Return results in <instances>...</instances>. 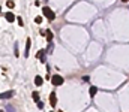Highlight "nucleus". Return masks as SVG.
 <instances>
[{
	"label": "nucleus",
	"mask_w": 129,
	"mask_h": 112,
	"mask_svg": "<svg viewBox=\"0 0 129 112\" xmlns=\"http://www.w3.org/2000/svg\"><path fill=\"white\" fill-rule=\"evenodd\" d=\"M32 99L35 100V103H38V102H39V93H38V91H33V93H32Z\"/></svg>",
	"instance_id": "obj_10"
},
{
	"label": "nucleus",
	"mask_w": 129,
	"mask_h": 112,
	"mask_svg": "<svg viewBox=\"0 0 129 112\" xmlns=\"http://www.w3.org/2000/svg\"><path fill=\"white\" fill-rule=\"evenodd\" d=\"M17 21H18V24H20V26H24V23H23V20H21V18H20V17H18V18H17Z\"/></svg>",
	"instance_id": "obj_15"
},
{
	"label": "nucleus",
	"mask_w": 129,
	"mask_h": 112,
	"mask_svg": "<svg viewBox=\"0 0 129 112\" xmlns=\"http://www.w3.org/2000/svg\"><path fill=\"white\" fill-rule=\"evenodd\" d=\"M59 112H62V111H59Z\"/></svg>",
	"instance_id": "obj_17"
},
{
	"label": "nucleus",
	"mask_w": 129,
	"mask_h": 112,
	"mask_svg": "<svg viewBox=\"0 0 129 112\" xmlns=\"http://www.w3.org/2000/svg\"><path fill=\"white\" fill-rule=\"evenodd\" d=\"M0 12H2V8H0Z\"/></svg>",
	"instance_id": "obj_16"
},
{
	"label": "nucleus",
	"mask_w": 129,
	"mask_h": 112,
	"mask_svg": "<svg viewBox=\"0 0 129 112\" xmlns=\"http://www.w3.org/2000/svg\"><path fill=\"white\" fill-rule=\"evenodd\" d=\"M63 82H64L63 76H60V75H53L51 76V84L54 87H60V85H63Z\"/></svg>",
	"instance_id": "obj_1"
},
{
	"label": "nucleus",
	"mask_w": 129,
	"mask_h": 112,
	"mask_svg": "<svg viewBox=\"0 0 129 112\" xmlns=\"http://www.w3.org/2000/svg\"><path fill=\"white\" fill-rule=\"evenodd\" d=\"M5 18H6V20H8L9 23H14V21L17 20V17H15V15H14L12 12H6V14H5Z\"/></svg>",
	"instance_id": "obj_5"
},
{
	"label": "nucleus",
	"mask_w": 129,
	"mask_h": 112,
	"mask_svg": "<svg viewBox=\"0 0 129 112\" xmlns=\"http://www.w3.org/2000/svg\"><path fill=\"white\" fill-rule=\"evenodd\" d=\"M36 105H38V108H39V109H44V103H42L41 100H39V102H38Z\"/></svg>",
	"instance_id": "obj_14"
},
{
	"label": "nucleus",
	"mask_w": 129,
	"mask_h": 112,
	"mask_svg": "<svg viewBox=\"0 0 129 112\" xmlns=\"http://www.w3.org/2000/svg\"><path fill=\"white\" fill-rule=\"evenodd\" d=\"M35 23H36V24H41V23H42V17H36V18H35Z\"/></svg>",
	"instance_id": "obj_13"
},
{
	"label": "nucleus",
	"mask_w": 129,
	"mask_h": 112,
	"mask_svg": "<svg viewBox=\"0 0 129 112\" xmlns=\"http://www.w3.org/2000/svg\"><path fill=\"white\" fill-rule=\"evenodd\" d=\"M6 6H8V8H11V9H12V8H14V6H15V3H14V2H12V0H8V2H6Z\"/></svg>",
	"instance_id": "obj_12"
},
{
	"label": "nucleus",
	"mask_w": 129,
	"mask_h": 112,
	"mask_svg": "<svg viewBox=\"0 0 129 112\" xmlns=\"http://www.w3.org/2000/svg\"><path fill=\"white\" fill-rule=\"evenodd\" d=\"M45 37H47V40H48V42H50V40H51V39H53V33H51V32H50V30H47V32H45Z\"/></svg>",
	"instance_id": "obj_11"
},
{
	"label": "nucleus",
	"mask_w": 129,
	"mask_h": 112,
	"mask_svg": "<svg viewBox=\"0 0 129 112\" xmlns=\"http://www.w3.org/2000/svg\"><path fill=\"white\" fill-rule=\"evenodd\" d=\"M50 105L54 108V106H57V94H56V91H51L50 93Z\"/></svg>",
	"instance_id": "obj_3"
},
{
	"label": "nucleus",
	"mask_w": 129,
	"mask_h": 112,
	"mask_svg": "<svg viewBox=\"0 0 129 112\" xmlns=\"http://www.w3.org/2000/svg\"><path fill=\"white\" fill-rule=\"evenodd\" d=\"M45 49H39L38 52H36V58H39V61H42V63H45Z\"/></svg>",
	"instance_id": "obj_4"
},
{
	"label": "nucleus",
	"mask_w": 129,
	"mask_h": 112,
	"mask_svg": "<svg viewBox=\"0 0 129 112\" xmlns=\"http://www.w3.org/2000/svg\"><path fill=\"white\" fill-rule=\"evenodd\" d=\"M96 93H98V87H96V85H92V87H90V90H89L90 97H95V96H96Z\"/></svg>",
	"instance_id": "obj_9"
},
{
	"label": "nucleus",
	"mask_w": 129,
	"mask_h": 112,
	"mask_svg": "<svg viewBox=\"0 0 129 112\" xmlns=\"http://www.w3.org/2000/svg\"><path fill=\"white\" fill-rule=\"evenodd\" d=\"M42 12H44L45 18H47V20H50V21H53V20L56 18V14H54V12H53V11H51V9L48 8V6H45V8L42 9Z\"/></svg>",
	"instance_id": "obj_2"
},
{
	"label": "nucleus",
	"mask_w": 129,
	"mask_h": 112,
	"mask_svg": "<svg viewBox=\"0 0 129 112\" xmlns=\"http://www.w3.org/2000/svg\"><path fill=\"white\" fill-rule=\"evenodd\" d=\"M30 43H32V40H30V37L27 39V43H26V49H24V57H29V51H30Z\"/></svg>",
	"instance_id": "obj_6"
},
{
	"label": "nucleus",
	"mask_w": 129,
	"mask_h": 112,
	"mask_svg": "<svg viewBox=\"0 0 129 112\" xmlns=\"http://www.w3.org/2000/svg\"><path fill=\"white\" fill-rule=\"evenodd\" d=\"M42 84H44L42 76H39V75H38V76H35V85H36V87H41Z\"/></svg>",
	"instance_id": "obj_7"
},
{
	"label": "nucleus",
	"mask_w": 129,
	"mask_h": 112,
	"mask_svg": "<svg viewBox=\"0 0 129 112\" xmlns=\"http://www.w3.org/2000/svg\"><path fill=\"white\" fill-rule=\"evenodd\" d=\"M12 96H14V91H6V93L0 94V99H11Z\"/></svg>",
	"instance_id": "obj_8"
}]
</instances>
